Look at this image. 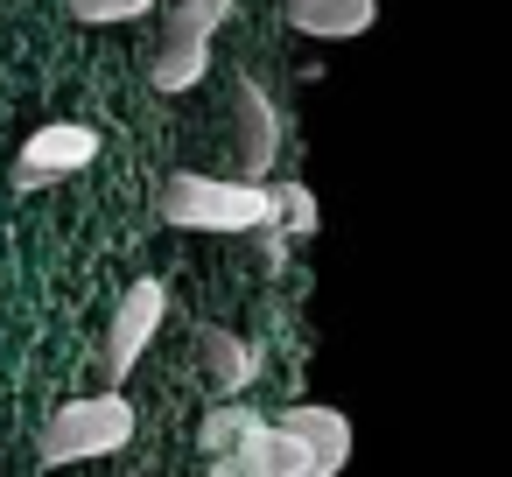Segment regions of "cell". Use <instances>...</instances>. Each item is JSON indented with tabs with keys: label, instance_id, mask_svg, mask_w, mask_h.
<instances>
[{
	"label": "cell",
	"instance_id": "3",
	"mask_svg": "<svg viewBox=\"0 0 512 477\" xmlns=\"http://www.w3.org/2000/svg\"><path fill=\"white\" fill-rule=\"evenodd\" d=\"M239 0H176L169 22H162V50L148 64L155 92H197L204 71H211V36L225 29V15Z\"/></svg>",
	"mask_w": 512,
	"mask_h": 477
},
{
	"label": "cell",
	"instance_id": "12",
	"mask_svg": "<svg viewBox=\"0 0 512 477\" xmlns=\"http://www.w3.org/2000/svg\"><path fill=\"white\" fill-rule=\"evenodd\" d=\"M64 8L78 15V22H92V29H106V22H141V15H155L162 0H64Z\"/></svg>",
	"mask_w": 512,
	"mask_h": 477
},
{
	"label": "cell",
	"instance_id": "11",
	"mask_svg": "<svg viewBox=\"0 0 512 477\" xmlns=\"http://www.w3.org/2000/svg\"><path fill=\"white\" fill-rule=\"evenodd\" d=\"M260 428H267V421H260V414H246V407H218V414H211V421H204V442H211V449H225V456H232V449H239V442H253V435H260Z\"/></svg>",
	"mask_w": 512,
	"mask_h": 477
},
{
	"label": "cell",
	"instance_id": "13",
	"mask_svg": "<svg viewBox=\"0 0 512 477\" xmlns=\"http://www.w3.org/2000/svg\"><path fill=\"white\" fill-rule=\"evenodd\" d=\"M274 211L288 218V232H316V197H309L302 183H281V190H274Z\"/></svg>",
	"mask_w": 512,
	"mask_h": 477
},
{
	"label": "cell",
	"instance_id": "6",
	"mask_svg": "<svg viewBox=\"0 0 512 477\" xmlns=\"http://www.w3.org/2000/svg\"><path fill=\"white\" fill-rule=\"evenodd\" d=\"M99 155V134L78 127V120H57V127H36L22 141V162H15V190H36V183H57V176H78L92 169Z\"/></svg>",
	"mask_w": 512,
	"mask_h": 477
},
{
	"label": "cell",
	"instance_id": "8",
	"mask_svg": "<svg viewBox=\"0 0 512 477\" xmlns=\"http://www.w3.org/2000/svg\"><path fill=\"white\" fill-rule=\"evenodd\" d=\"M281 22L316 43H351L379 22V0H281Z\"/></svg>",
	"mask_w": 512,
	"mask_h": 477
},
{
	"label": "cell",
	"instance_id": "2",
	"mask_svg": "<svg viewBox=\"0 0 512 477\" xmlns=\"http://www.w3.org/2000/svg\"><path fill=\"white\" fill-rule=\"evenodd\" d=\"M134 442V400L127 393H85V400H64L36 442L43 463H92V456H113Z\"/></svg>",
	"mask_w": 512,
	"mask_h": 477
},
{
	"label": "cell",
	"instance_id": "1",
	"mask_svg": "<svg viewBox=\"0 0 512 477\" xmlns=\"http://www.w3.org/2000/svg\"><path fill=\"white\" fill-rule=\"evenodd\" d=\"M162 218L183 225V232H260L274 225V190L267 183H239V176H197V169H176L162 183Z\"/></svg>",
	"mask_w": 512,
	"mask_h": 477
},
{
	"label": "cell",
	"instance_id": "10",
	"mask_svg": "<svg viewBox=\"0 0 512 477\" xmlns=\"http://www.w3.org/2000/svg\"><path fill=\"white\" fill-rule=\"evenodd\" d=\"M197 358L211 365V379H218L225 393H239V386L253 379V351H246L239 337H225V330H204V337H197Z\"/></svg>",
	"mask_w": 512,
	"mask_h": 477
},
{
	"label": "cell",
	"instance_id": "7",
	"mask_svg": "<svg viewBox=\"0 0 512 477\" xmlns=\"http://www.w3.org/2000/svg\"><path fill=\"white\" fill-rule=\"evenodd\" d=\"M281 428L309 449V470H316V477H337V470L351 463V421H344L337 407L302 400V407H288V414H281Z\"/></svg>",
	"mask_w": 512,
	"mask_h": 477
},
{
	"label": "cell",
	"instance_id": "9",
	"mask_svg": "<svg viewBox=\"0 0 512 477\" xmlns=\"http://www.w3.org/2000/svg\"><path fill=\"white\" fill-rule=\"evenodd\" d=\"M232 463H239V477H316V470H309V449H302L281 421H267L253 442H239Z\"/></svg>",
	"mask_w": 512,
	"mask_h": 477
},
{
	"label": "cell",
	"instance_id": "4",
	"mask_svg": "<svg viewBox=\"0 0 512 477\" xmlns=\"http://www.w3.org/2000/svg\"><path fill=\"white\" fill-rule=\"evenodd\" d=\"M169 323V288L155 281V274H141L127 295H120V309H113V330H106V344H99V379H106V393H120V379L141 365V351L155 344V330Z\"/></svg>",
	"mask_w": 512,
	"mask_h": 477
},
{
	"label": "cell",
	"instance_id": "5",
	"mask_svg": "<svg viewBox=\"0 0 512 477\" xmlns=\"http://www.w3.org/2000/svg\"><path fill=\"white\" fill-rule=\"evenodd\" d=\"M225 120H232V176L239 183H260L274 169V155H281V113H274V99L253 78H232Z\"/></svg>",
	"mask_w": 512,
	"mask_h": 477
}]
</instances>
